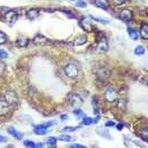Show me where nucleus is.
<instances>
[{
    "instance_id": "18",
    "label": "nucleus",
    "mask_w": 148,
    "mask_h": 148,
    "mask_svg": "<svg viewBox=\"0 0 148 148\" xmlns=\"http://www.w3.org/2000/svg\"><path fill=\"white\" fill-rule=\"evenodd\" d=\"M76 104H82V98L78 95H71L70 97V105H76Z\"/></svg>"
},
{
    "instance_id": "7",
    "label": "nucleus",
    "mask_w": 148,
    "mask_h": 148,
    "mask_svg": "<svg viewBox=\"0 0 148 148\" xmlns=\"http://www.w3.org/2000/svg\"><path fill=\"white\" fill-rule=\"evenodd\" d=\"M97 50H98V52H106L108 50V42H107V39L106 38H103L99 41L98 47H97Z\"/></svg>"
},
{
    "instance_id": "2",
    "label": "nucleus",
    "mask_w": 148,
    "mask_h": 148,
    "mask_svg": "<svg viewBox=\"0 0 148 148\" xmlns=\"http://www.w3.org/2000/svg\"><path fill=\"white\" fill-rule=\"evenodd\" d=\"M64 70H65V74L69 78H77L79 75V67L74 62H69L68 65H66Z\"/></svg>"
},
{
    "instance_id": "3",
    "label": "nucleus",
    "mask_w": 148,
    "mask_h": 148,
    "mask_svg": "<svg viewBox=\"0 0 148 148\" xmlns=\"http://www.w3.org/2000/svg\"><path fill=\"white\" fill-rule=\"evenodd\" d=\"M105 99L108 101V103H114L116 99H117V92L114 90V89H107L105 91Z\"/></svg>"
},
{
    "instance_id": "8",
    "label": "nucleus",
    "mask_w": 148,
    "mask_h": 148,
    "mask_svg": "<svg viewBox=\"0 0 148 148\" xmlns=\"http://www.w3.org/2000/svg\"><path fill=\"white\" fill-rule=\"evenodd\" d=\"M9 109H10V106L3 99H1L0 100V116L7 115L8 112H9Z\"/></svg>"
},
{
    "instance_id": "27",
    "label": "nucleus",
    "mask_w": 148,
    "mask_h": 148,
    "mask_svg": "<svg viewBox=\"0 0 148 148\" xmlns=\"http://www.w3.org/2000/svg\"><path fill=\"white\" fill-rule=\"evenodd\" d=\"M59 140L61 141H71L74 140V138L73 137H70V136H59V138H58Z\"/></svg>"
},
{
    "instance_id": "11",
    "label": "nucleus",
    "mask_w": 148,
    "mask_h": 148,
    "mask_svg": "<svg viewBox=\"0 0 148 148\" xmlns=\"http://www.w3.org/2000/svg\"><path fill=\"white\" fill-rule=\"evenodd\" d=\"M7 132L10 134L11 136H14L15 138H17V139H22V134L19 133L15 127H9V128L7 129Z\"/></svg>"
},
{
    "instance_id": "33",
    "label": "nucleus",
    "mask_w": 148,
    "mask_h": 148,
    "mask_svg": "<svg viewBox=\"0 0 148 148\" xmlns=\"http://www.w3.org/2000/svg\"><path fill=\"white\" fill-rule=\"evenodd\" d=\"M114 1H115V3L118 5V6H120V5H123V3L126 2V0H114Z\"/></svg>"
},
{
    "instance_id": "6",
    "label": "nucleus",
    "mask_w": 148,
    "mask_h": 148,
    "mask_svg": "<svg viewBox=\"0 0 148 148\" xmlns=\"http://www.w3.org/2000/svg\"><path fill=\"white\" fill-rule=\"evenodd\" d=\"M16 19H17V12L15 10H8L7 12L5 14V20L9 22V23L14 22Z\"/></svg>"
},
{
    "instance_id": "15",
    "label": "nucleus",
    "mask_w": 148,
    "mask_h": 148,
    "mask_svg": "<svg viewBox=\"0 0 148 148\" xmlns=\"http://www.w3.org/2000/svg\"><path fill=\"white\" fill-rule=\"evenodd\" d=\"M128 35H129V37L132 38L133 40H137L138 37H139V34L137 32V30L134 29V28H128Z\"/></svg>"
},
{
    "instance_id": "35",
    "label": "nucleus",
    "mask_w": 148,
    "mask_h": 148,
    "mask_svg": "<svg viewBox=\"0 0 148 148\" xmlns=\"http://www.w3.org/2000/svg\"><path fill=\"white\" fill-rule=\"evenodd\" d=\"M70 147L71 148H84V146H82V145H79V144H75V145H71Z\"/></svg>"
},
{
    "instance_id": "29",
    "label": "nucleus",
    "mask_w": 148,
    "mask_h": 148,
    "mask_svg": "<svg viewBox=\"0 0 148 148\" xmlns=\"http://www.w3.org/2000/svg\"><path fill=\"white\" fill-rule=\"evenodd\" d=\"M8 58V53L6 50H2V49H0V59H6Z\"/></svg>"
},
{
    "instance_id": "23",
    "label": "nucleus",
    "mask_w": 148,
    "mask_h": 148,
    "mask_svg": "<svg viewBox=\"0 0 148 148\" xmlns=\"http://www.w3.org/2000/svg\"><path fill=\"white\" fill-rule=\"evenodd\" d=\"M86 37L85 36H80V37H78L76 40H75V45H77V46H79V45H82L86 42Z\"/></svg>"
},
{
    "instance_id": "38",
    "label": "nucleus",
    "mask_w": 148,
    "mask_h": 148,
    "mask_svg": "<svg viewBox=\"0 0 148 148\" xmlns=\"http://www.w3.org/2000/svg\"><path fill=\"white\" fill-rule=\"evenodd\" d=\"M5 140H6V138L2 137V136H0V141H5Z\"/></svg>"
},
{
    "instance_id": "39",
    "label": "nucleus",
    "mask_w": 148,
    "mask_h": 148,
    "mask_svg": "<svg viewBox=\"0 0 148 148\" xmlns=\"http://www.w3.org/2000/svg\"><path fill=\"white\" fill-rule=\"evenodd\" d=\"M71 1H76V0H71Z\"/></svg>"
},
{
    "instance_id": "37",
    "label": "nucleus",
    "mask_w": 148,
    "mask_h": 148,
    "mask_svg": "<svg viewBox=\"0 0 148 148\" xmlns=\"http://www.w3.org/2000/svg\"><path fill=\"white\" fill-rule=\"evenodd\" d=\"M68 118V116H67V115H62V116H60V119H61V120H65V119H67Z\"/></svg>"
},
{
    "instance_id": "30",
    "label": "nucleus",
    "mask_w": 148,
    "mask_h": 148,
    "mask_svg": "<svg viewBox=\"0 0 148 148\" xmlns=\"http://www.w3.org/2000/svg\"><path fill=\"white\" fill-rule=\"evenodd\" d=\"M90 18L92 19V20H95V21H98V22H101V23H108V20H105V19H99V18H95V17H92V16H90Z\"/></svg>"
},
{
    "instance_id": "31",
    "label": "nucleus",
    "mask_w": 148,
    "mask_h": 148,
    "mask_svg": "<svg viewBox=\"0 0 148 148\" xmlns=\"http://www.w3.org/2000/svg\"><path fill=\"white\" fill-rule=\"evenodd\" d=\"M5 68H6L5 64H3L2 61H0V76L3 75V73H5Z\"/></svg>"
},
{
    "instance_id": "14",
    "label": "nucleus",
    "mask_w": 148,
    "mask_h": 148,
    "mask_svg": "<svg viewBox=\"0 0 148 148\" xmlns=\"http://www.w3.org/2000/svg\"><path fill=\"white\" fill-rule=\"evenodd\" d=\"M140 37L144 39V40H147L148 39V26L147 23H144L140 28V32H139Z\"/></svg>"
},
{
    "instance_id": "36",
    "label": "nucleus",
    "mask_w": 148,
    "mask_h": 148,
    "mask_svg": "<svg viewBox=\"0 0 148 148\" xmlns=\"http://www.w3.org/2000/svg\"><path fill=\"white\" fill-rule=\"evenodd\" d=\"M117 129H118V130H121V129H123V128H124V125H123V124H117Z\"/></svg>"
},
{
    "instance_id": "19",
    "label": "nucleus",
    "mask_w": 148,
    "mask_h": 148,
    "mask_svg": "<svg viewBox=\"0 0 148 148\" xmlns=\"http://www.w3.org/2000/svg\"><path fill=\"white\" fill-rule=\"evenodd\" d=\"M29 42V40L27 39V38H19L17 41H16V44L18 47H26L27 45Z\"/></svg>"
},
{
    "instance_id": "28",
    "label": "nucleus",
    "mask_w": 148,
    "mask_h": 148,
    "mask_svg": "<svg viewBox=\"0 0 148 148\" xmlns=\"http://www.w3.org/2000/svg\"><path fill=\"white\" fill-rule=\"evenodd\" d=\"M23 145H25V146H27V147H30V148L36 147V144H35L34 141H30V140L23 141Z\"/></svg>"
},
{
    "instance_id": "20",
    "label": "nucleus",
    "mask_w": 148,
    "mask_h": 148,
    "mask_svg": "<svg viewBox=\"0 0 148 148\" xmlns=\"http://www.w3.org/2000/svg\"><path fill=\"white\" fill-rule=\"evenodd\" d=\"M145 48L143 47V46H137L136 48H135V50H134V52H135V55H137V56H141V55H144L145 53Z\"/></svg>"
},
{
    "instance_id": "4",
    "label": "nucleus",
    "mask_w": 148,
    "mask_h": 148,
    "mask_svg": "<svg viewBox=\"0 0 148 148\" xmlns=\"http://www.w3.org/2000/svg\"><path fill=\"white\" fill-rule=\"evenodd\" d=\"M97 77H98V79H100V80H106V79H108V77H109V70H108L106 67H100V68L98 69V71H97Z\"/></svg>"
},
{
    "instance_id": "12",
    "label": "nucleus",
    "mask_w": 148,
    "mask_h": 148,
    "mask_svg": "<svg viewBox=\"0 0 148 148\" xmlns=\"http://www.w3.org/2000/svg\"><path fill=\"white\" fill-rule=\"evenodd\" d=\"M79 26H80V27H82V29L85 30L86 32H90V31H92V30H94L92 26H91L89 22L86 21V20H84V19L79 21Z\"/></svg>"
},
{
    "instance_id": "21",
    "label": "nucleus",
    "mask_w": 148,
    "mask_h": 148,
    "mask_svg": "<svg viewBox=\"0 0 148 148\" xmlns=\"http://www.w3.org/2000/svg\"><path fill=\"white\" fill-rule=\"evenodd\" d=\"M47 145L48 146H51V147H55L57 145V139L55 137H48L47 138Z\"/></svg>"
},
{
    "instance_id": "32",
    "label": "nucleus",
    "mask_w": 148,
    "mask_h": 148,
    "mask_svg": "<svg viewBox=\"0 0 148 148\" xmlns=\"http://www.w3.org/2000/svg\"><path fill=\"white\" fill-rule=\"evenodd\" d=\"M74 114L77 116V117H82V109H76V110L74 111Z\"/></svg>"
},
{
    "instance_id": "34",
    "label": "nucleus",
    "mask_w": 148,
    "mask_h": 148,
    "mask_svg": "<svg viewBox=\"0 0 148 148\" xmlns=\"http://www.w3.org/2000/svg\"><path fill=\"white\" fill-rule=\"evenodd\" d=\"M112 126H115V123L114 121L109 120L108 123H106V127H112Z\"/></svg>"
},
{
    "instance_id": "17",
    "label": "nucleus",
    "mask_w": 148,
    "mask_h": 148,
    "mask_svg": "<svg viewBox=\"0 0 148 148\" xmlns=\"http://www.w3.org/2000/svg\"><path fill=\"white\" fill-rule=\"evenodd\" d=\"M138 136L140 137L143 140L147 141L148 140V129H147V128H144V129L139 130V133H138Z\"/></svg>"
},
{
    "instance_id": "22",
    "label": "nucleus",
    "mask_w": 148,
    "mask_h": 148,
    "mask_svg": "<svg viewBox=\"0 0 148 148\" xmlns=\"http://www.w3.org/2000/svg\"><path fill=\"white\" fill-rule=\"evenodd\" d=\"M47 129H45V128H37V127H35V129H34V133L36 134V135H46L47 134Z\"/></svg>"
},
{
    "instance_id": "24",
    "label": "nucleus",
    "mask_w": 148,
    "mask_h": 148,
    "mask_svg": "<svg viewBox=\"0 0 148 148\" xmlns=\"http://www.w3.org/2000/svg\"><path fill=\"white\" fill-rule=\"evenodd\" d=\"M79 127H65L61 132L62 133H73V132H75V130H77Z\"/></svg>"
},
{
    "instance_id": "25",
    "label": "nucleus",
    "mask_w": 148,
    "mask_h": 148,
    "mask_svg": "<svg viewBox=\"0 0 148 148\" xmlns=\"http://www.w3.org/2000/svg\"><path fill=\"white\" fill-rule=\"evenodd\" d=\"M76 6L79 8H86L87 7V2H85L84 0H77L76 1Z\"/></svg>"
},
{
    "instance_id": "16",
    "label": "nucleus",
    "mask_w": 148,
    "mask_h": 148,
    "mask_svg": "<svg viewBox=\"0 0 148 148\" xmlns=\"http://www.w3.org/2000/svg\"><path fill=\"white\" fill-rule=\"evenodd\" d=\"M34 41H35V44L37 45H45L48 40L44 37V36H41V35H37L35 39H34Z\"/></svg>"
},
{
    "instance_id": "5",
    "label": "nucleus",
    "mask_w": 148,
    "mask_h": 148,
    "mask_svg": "<svg viewBox=\"0 0 148 148\" xmlns=\"http://www.w3.org/2000/svg\"><path fill=\"white\" fill-rule=\"evenodd\" d=\"M119 18L124 21H129L132 18H133V12L129 10V9H123L120 12H119Z\"/></svg>"
},
{
    "instance_id": "13",
    "label": "nucleus",
    "mask_w": 148,
    "mask_h": 148,
    "mask_svg": "<svg viewBox=\"0 0 148 148\" xmlns=\"http://www.w3.org/2000/svg\"><path fill=\"white\" fill-rule=\"evenodd\" d=\"M98 119L99 117H96V118H90V117H84L82 118V125H86V126H89L91 124H97L98 123Z\"/></svg>"
},
{
    "instance_id": "9",
    "label": "nucleus",
    "mask_w": 148,
    "mask_h": 148,
    "mask_svg": "<svg viewBox=\"0 0 148 148\" xmlns=\"http://www.w3.org/2000/svg\"><path fill=\"white\" fill-rule=\"evenodd\" d=\"M94 2L96 5V7L100 8L103 10H107L109 8V1L108 0H95Z\"/></svg>"
},
{
    "instance_id": "26",
    "label": "nucleus",
    "mask_w": 148,
    "mask_h": 148,
    "mask_svg": "<svg viewBox=\"0 0 148 148\" xmlns=\"http://www.w3.org/2000/svg\"><path fill=\"white\" fill-rule=\"evenodd\" d=\"M6 41H7V36L2 31H0V45H3Z\"/></svg>"
},
{
    "instance_id": "10",
    "label": "nucleus",
    "mask_w": 148,
    "mask_h": 148,
    "mask_svg": "<svg viewBox=\"0 0 148 148\" xmlns=\"http://www.w3.org/2000/svg\"><path fill=\"white\" fill-rule=\"evenodd\" d=\"M27 18L30 19V20H35V19H37L38 16H39V10L38 9H30L27 11Z\"/></svg>"
},
{
    "instance_id": "1",
    "label": "nucleus",
    "mask_w": 148,
    "mask_h": 148,
    "mask_svg": "<svg viewBox=\"0 0 148 148\" xmlns=\"http://www.w3.org/2000/svg\"><path fill=\"white\" fill-rule=\"evenodd\" d=\"M6 103H7L10 107H15L18 104V96L15 91L12 90H7L5 94H3V98H2Z\"/></svg>"
}]
</instances>
